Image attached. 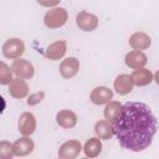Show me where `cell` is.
Wrapping results in <instances>:
<instances>
[{
	"label": "cell",
	"instance_id": "1",
	"mask_svg": "<svg viewBox=\"0 0 159 159\" xmlns=\"http://www.w3.org/2000/svg\"><path fill=\"white\" fill-rule=\"evenodd\" d=\"M112 127L122 148L142 152L152 144L158 122L145 103L127 102L123 104L119 117L113 120Z\"/></svg>",
	"mask_w": 159,
	"mask_h": 159
},
{
	"label": "cell",
	"instance_id": "2",
	"mask_svg": "<svg viewBox=\"0 0 159 159\" xmlns=\"http://www.w3.org/2000/svg\"><path fill=\"white\" fill-rule=\"evenodd\" d=\"M68 19V14L63 7H53L48 10L43 17V22L50 29L62 27Z\"/></svg>",
	"mask_w": 159,
	"mask_h": 159
},
{
	"label": "cell",
	"instance_id": "3",
	"mask_svg": "<svg viewBox=\"0 0 159 159\" xmlns=\"http://www.w3.org/2000/svg\"><path fill=\"white\" fill-rule=\"evenodd\" d=\"M25 52V45L20 39H9L2 45V55L6 58H19Z\"/></svg>",
	"mask_w": 159,
	"mask_h": 159
},
{
	"label": "cell",
	"instance_id": "4",
	"mask_svg": "<svg viewBox=\"0 0 159 159\" xmlns=\"http://www.w3.org/2000/svg\"><path fill=\"white\" fill-rule=\"evenodd\" d=\"M11 70L14 72V75H16L20 78H31L34 76V66L27 61V60H22V58H15L12 65H11Z\"/></svg>",
	"mask_w": 159,
	"mask_h": 159
},
{
	"label": "cell",
	"instance_id": "5",
	"mask_svg": "<svg viewBox=\"0 0 159 159\" xmlns=\"http://www.w3.org/2000/svg\"><path fill=\"white\" fill-rule=\"evenodd\" d=\"M76 22L81 30L93 31L98 26V17L94 14H91V12H87L83 10V11L78 12V15L76 17Z\"/></svg>",
	"mask_w": 159,
	"mask_h": 159
},
{
	"label": "cell",
	"instance_id": "6",
	"mask_svg": "<svg viewBox=\"0 0 159 159\" xmlns=\"http://www.w3.org/2000/svg\"><path fill=\"white\" fill-rule=\"evenodd\" d=\"M82 150V145L78 140H67L58 149V157L61 159H73Z\"/></svg>",
	"mask_w": 159,
	"mask_h": 159
},
{
	"label": "cell",
	"instance_id": "7",
	"mask_svg": "<svg viewBox=\"0 0 159 159\" xmlns=\"http://www.w3.org/2000/svg\"><path fill=\"white\" fill-rule=\"evenodd\" d=\"M60 75L63 78H72L78 73L80 61L76 57H67L60 65Z\"/></svg>",
	"mask_w": 159,
	"mask_h": 159
},
{
	"label": "cell",
	"instance_id": "8",
	"mask_svg": "<svg viewBox=\"0 0 159 159\" xmlns=\"http://www.w3.org/2000/svg\"><path fill=\"white\" fill-rule=\"evenodd\" d=\"M112 98H113V91L109 89L108 87H104V86H99V87L93 88L91 92V96H89L91 102L94 104H98V106L107 104Z\"/></svg>",
	"mask_w": 159,
	"mask_h": 159
},
{
	"label": "cell",
	"instance_id": "9",
	"mask_svg": "<svg viewBox=\"0 0 159 159\" xmlns=\"http://www.w3.org/2000/svg\"><path fill=\"white\" fill-rule=\"evenodd\" d=\"M124 62H125V65L128 67L137 70V68H142V67H144L147 65L148 57H147V55L144 52H142L139 50H134V51H130V52H128L125 55Z\"/></svg>",
	"mask_w": 159,
	"mask_h": 159
},
{
	"label": "cell",
	"instance_id": "10",
	"mask_svg": "<svg viewBox=\"0 0 159 159\" xmlns=\"http://www.w3.org/2000/svg\"><path fill=\"white\" fill-rule=\"evenodd\" d=\"M9 93L16 99H21L29 93V84L24 78H14L9 84Z\"/></svg>",
	"mask_w": 159,
	"mask_h": 159
},
{
	"label": "cell",
	"instance_id": "11",
	"mask_svg": "<svg viewBox=\"0 0 159 159\" xmlns=\"http://www.w3.org/2000/svg\"><path fill=\"white\" fill-rule=\"evenodd\" d=\"M36 129V118L32 113L25 112L19 118V132L22 135H31Z\"/></svg>",
	"mask_w": 159,
	"mask_h": 159
},
{
	"label": "cell",
	"instance_id": "12",
	"mask_svg": "<svg viewBox=\"0 0 159 159\" xmlns=\"http://www.w3.org/2000/svg\"><path fill=\"white\" fill-rule=\"evenodd\" d=\"M66 51H67V42L65 40H58V41L52 42L46 48L45 57L48 58V60L56 61V60H60L61 57H63Z\"/></svg>",
	"mask_w": 159,
	"mask_h": 159
},
{
	"label": "cell",
	"instance_id": "13",
	"mask_svg": "<svg viewBox=\"0 0 159 159\" xmlns=\"http://www.w3.org/2000/svg\"><path fill=\"white\" fill-rule=\"evenodd\" d=\"M113 86H114V89L118 94H127L133 89L134 82H133L130 75L122 73V75L117 76V78L114 80Z\"/></svg>",
	"mask_w": 159,
	"mask_h": 159
},
{
	"label": "cell",
	"instance_id": "14",
	"mask_svg": "<svg viewBox=\"0 0 159 159\" xmlns=\"http://www.w3.org/2000/svg\"><path fill=\"white\" fill-rule=\"evenodd\" d=\"M34 147L35 144L32 139H30L29 135H24L14 143V153L17 157H25V155H29L34 150Z\"/></svg>",
	"mask_w": 159,
	"mask_h": 159
},
{
	"label": "cell",
	"instance_id": "15",
	"mask_svg": "<svg viewBox=\"0 0 159 159\" xmlns=\"http://www.w3.org/2000/svg\"><path fill=\"white\" fill-rule=\"evenodd\" d=\"M56 122L62 128H73L77 124V116L70 109H62L56 114Z\"/></svg>",
	"mask_w": 159,
	"mask_h": 159
},
{
	"label": "cell",
	"instance_id": "16",
	"mask_svg": "<svg viewBox=\"0 0 159 159\" xmlns=\"http://www.w3.org/2000/svg\"><path fill=\"white\" fill-rule=\"evenodd\" d=\"M130 76H132V80H133L134 84H135V86H138V87L147 86V84H149V83L154 80L153 73H152L149 70L144 68V67L134 70V71L132 72V75H130Z\"/></svg>",
	"mask_w": 159,
	"mask_h": 159
},
{
	"label": "cell",
	"instance_id": "17",
	"mask_svg": "<svg viewBox=\"0 0 159 159\" xmlns=\"http://www.w3.org/2000/svg\"><path fill=\"white\" fill-rule=\"evenodd\" d=\"M150 37L144 32H134L129 37V45L134 50H145L150 46Z\"/></svg>",
	"mask_w": 159,
	"mask_h": 159
},
{
	"label": "cell",
	"instance_id": "18",
	"mask_svg": "<svg viewBox=\"0 0 159 159\" xmlns=\"http://www.w3.org/2000/svg\"><path fill=\"white\" fill-rule=\"evenodd\" d=\"M94 132H96V134L99 139H104V140H108L114 135L113 127H112V124L109 123L108 119L98 120L94 125Z\"/></svg>",
	"mask_w": 159,
	"mask_h": 159
},
{
	"label": "cell",
	"instance_id": "19",
	"mask_svg": "<svg viewBox=\"0 0 159 159\" xmlns=\"http://www.w3.org/2000/svg\"><path fill=\"white\" fill-rule=\"evenodd\" d=\"M83 152H84L86 157H88V158H96V157H98L101 154V152H102L101 139L98 137L97 138H89L84 143Z\"/></svg>",
	"mask_w": 159,
	"mask_h": 159
},
{
	"label": "cell",
	"instance_id": "20",
	"mask_svg": "<svg viewBox=\"0 0 159 159\" xmlns=\"http://www.w3.org/2000/svg\"><path fill=\"white\" fill-rule=\"evenodd\" d=\"M122 107L123 106L119 102H117V101H109L107 103L106 108H104V117H106V119H108L109 122L116 120L119 117L120 112H122Z\"/></svg>",
	"mask_w": 159,
	"mask_h": 159
},
{
	"label": "cell",
	"instance_id": "21",
	"mask_svg": "<svg viewBox=\"0 0 159 159\" xmlns=\"http://www.w3.org/2000/svg\"><path fill=\"white\" fill-rule=\"evenodd\" d=\"M12 73H14L12 70L5 62H0V83L1 84H10V82L14 80Z\"/></svg>",
	"mask_w": 159,
	"mask_h": 159
},
{
	"label": "cell",
	"instance_id": "22",
	"mask_svg": "<svg viewBox=\"0 0 159 159\" xmlns=\"http://www.w3.org/2000/svg\"><path fill=\"white\" fill-rule=\"evenodd\" d=\"M15 155L14 144H10L6 140L0 142V158L1 159H11Z\"/></svg>",
	"mask_w": 159,
	"mask_h": 159
},
{
	"label": "cell",
	"instance_id": "23",
	"mask_svg": "<svg viewBox=\"0 0 159 159\" xmlns=\"http://www.w3.org/2000/svg\"><path fill=\"white\" fill-rule=\"evenodd\" d=\"M43 97H45V92H42V91H39V92H36V93H32V94H30L29 97H27V104L29 106H36V104H39L42 99H43Z\"/></svg>",
	"mask_w": 159,
	"mask_h": 159
},
{
	"label": "cell",
	"instance_id": "24",
	"mask_svg": "<svg viewBox=\"0 0 159 159\" xmlns=\"http://www.w3.org/2000/svg\"><path fill=\"white\" fill-rule=\"evenodd\" d=\"M41 6H46V7H52L56 6L57 4H60L61 0H36Z\"/></svg>",
	"mask_w": 159,
	"mask_h": 159
},
{
	"label": "cell",
	"instance_id": "25",
	"mask_svg": "<svg viewBox=\"0 0 159 159\" xmlns=\"http://www.w3.org/2000/svg\"><path fill=\"white\" fill-rule=\"evenodd\" d=\"M154 81L157 82V84H159V70L155 72V75H154Z\"/></svg>",
	"mask_w": 159,
	"mask_h": 159
}]
</instances>
